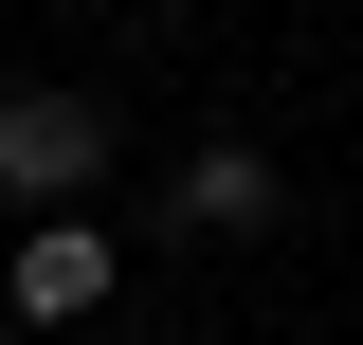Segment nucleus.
Wrapping results in <instances>:
<instances>
[{"mask_svg":"<svg viewBox=\"0 0 363 345\" xmlns=\"http://www.w3.org/2000/svg\"><path fill=\"white\" fill-rule=\"evenodd\" d=\"M0 309H18V327L109 309V236H91V218H37V236H18V273H0Z\"/></svg>","mask_w":363,"mask_h":345,"instance_id":"2","label":"nucleus"},{"mask_svg":"<svg viewBox=\"0 0 363 345\" xmlns=\"http://www.w3.org/2000/svg\"><path fill=\"white\" fill-rule=\"evenodd\" d=\"M109 182V109L91 91H0V200H91Z\"/></svg>","mask_w":363,"mask_h":345,"instance_id":"1","label":"nucleus"},{"mask_svg":"<svg viewBox=\"0 0 363 345\" xmlns=\"http://www.w3.org/2000/svg\"><path fill=\"white\" fill-rule=\"evenodd\" d=\"M182 218H200V236H272L291 200H272V164H255V146H200V164H182Z\"/></svg>","mask_w":363,"mask_h":345,"instance_id":"3","label":"nucleus"}]
</instances>
